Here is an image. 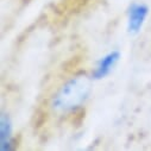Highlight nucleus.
I'll use <instances>...</instances> for the list:
<instances>
[{"label": "nucleus", "mask_w": 151, "mask_h": 151, "mask_svg": "<svg viewBox=\"0 0 151 151\" xmlns=\"http://www.w3.org/2000/svg\"><path fill=\"white\" fill-rule=\"evenodd\" d=\"M92 81L87 75H78L64 82L51 98L50 107L55 113H68L81 106L89 96Z\"/></svg>", "instance_id": "obj_1"}, {"label": "nucleus", "mask_w": 151, "mask_h": 151, "mask_svg": "<svg viewBox=\"0 0 151 151\" xmlns=\"http://www.w3.org/2000/svg\"><path fill=\"white\" fill-rule=\"evenodd\" d=\"M149 14V7L145 4L134 3L129 10V22L127 29L131 33H138Z\"/></svg>", "instance_id": "obj_2"}, {"label": "nucleus", "mask_w": 151, "mask_h": 151, "mask_svg": "<svg viewBox=\"0 0 151 151\" xmlns=\"http://www.w3.org/2000/svg\"><path fill=\"white\" fill-rule=\"evenodd\" d=\"M119 57H120L119 51H112V52L105 55L99 61L95 70L93 71V75H92L93 79H102L106 75H108L111 73V70L113 69V67L117 64Z\"/></svg>", "instance_id": "obj_3"}, {"label": "nucleus", "mask_w": 151, "mask_h": 151, "mask_svg": "<svg viewBox=\"0 0 151 151\" xmlns=\"http://www.w3.org/2000/svg\"><path fill=\"white\" fill-rule=\"evenodd\" d=\"M0 149L1 151L12 150V124L10 120V117L6 113H1L0 117Z\"/></svg>", "instance_id": "obj_4"}]
</instances>
